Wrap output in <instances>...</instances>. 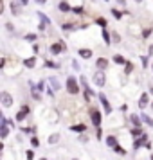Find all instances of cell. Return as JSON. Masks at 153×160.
Here are the masks:
<instances>
[{
    "label": "cell",
    "mask_w": 153,
    "mask_h": 160,
    "mask_svg": "<svg viewBox=\"0 0 153 160\" xmlns=\"http://www.w3.org/2000/svg\"><path fill=\"white\" fill-rule=\"evenodd\" d=\"M63 49H65V43H63V42H58V43H52L51 47H49V51H51V54H52V56H58L59 52L63 51Z\"/></svg>",
    "instance_id": "7"
},
{
    "label": "cell",
    "mask_w": 153,
    "mask_h": 160,
    "mask_svg": "<svg viewBox=\"0 0 153 160\" xmlns=\"http://www.w3.org/2000/svg\"><path fill=\"white\" fill-rule=\"evenodd\" d=\"M20 6H22V4H16V2H11V13H13L15 16H18V15H20Z\"/></svg>",
    "instance_id": "15"
},
{
    "label": "cell",
    "mask_w": 153,
    "mask_h": 160,
    "mask_svg": "<svg viewBox=\"0 0 153 160\" xmlns=\"http://www.w3.org/2000/svg\"><path fill=\"white\" fill-rule=\"evenodd\" d=\"M40 160H49V158H45V157H42V158H40Z\"/></svg>",
    "instance_id": "47"
},
{
    "label": "cell",
    "mask_w": 153,
    "mask_h": 160,
    "mask_svg": "<svg viewBox=\"0 0 153 160\" xmlns=\"http://www.w3.org/2000/svg\"><path fill=\"white\" fill-rule=\"evenodd\" d=\"M97 97H99V101H101V104H103L105 113H106V115H110V113H112V106H110V102H108V99H106V95H105V94H99Z\"/></svg>",
    "instance_id": "6"
},
{
    "label": "cell",
    "mask_w": 153,
    "mask_h": 160,
    "mask_svg": "<svg viewBox=\"0 0 153 160\" xmlns=\"http://www.w3.org/2000/svg\"><path fill=\"white\" fill-rule=\"evenodd\" d=\"M25 40H27V42H34V40H36V34H34V32H29V34H25Z\"/></svg>",
    "instance_id": "33"
},
{
    "label": "cell",
    "mask_w": 153,
    "mask_h": 160,
    "mask_svg": "<svg viewBox=\"0 0 153 160\" xmlns=\"http://www.w3.org/2000/svg\"><path fill=\"white\" fill-rule=\"evenodd\" d=\"M114 151H115V153H119V155H126V149H123V148H121L119 144H117V146H114Z\"/></svg>",
    "instance_id": "28"
},
{
    "label": "cell",
    "mask_w": 153,
    "mask_h": 160,
    "mask_svg": "<svg viewBox=\"0 0 153 160\" xmlns=\"http://www.w3.org/2000/svg\"><path fill=\"white\" fill-rule=\"evenodd\" d=\"M70 130L78 131V133H83V131H87V126L85 124H76V126H70Z\"/></svg>",
    "instance_id": "17"
},
{
    "label": "cell",
    "mask_w": 153,
    "mask_h": 160,
    "mask_svg": "<svg viewBox=\"0 0 153 160\" xmlns=\"http://www.w3.org/2000/svg\"><path fill=\"white\" fill-rule=\"evenodd\" d=\"M130 121L133 122V126H139V128H142V119H139L135 113H131V115H130Z\"/></svg>",
    "instance_id": "14"
},
{
    "label": "cell",
    "mask_w": 153,
    "mask_h": 160,
    "mask_svg": "<svg viewBox=\"0 0 153 160\" xmlns=\"http://www.w3.org/2000/svg\"><path fill=\"white\" fill-rule=\"evenodd\" d=\"M133 72V63L131 61H126V65H124V74H131Z\"/></svg>",
    "instance_id": "24"
},
{
    "label": "cell",
    "mask_w": 153,
    "mask_h": 160,
    "mask_svg": "<svg viewBox=\"0 0 153 160\" xmlns=\"http://www.w3.org/2000/svg\"><path fill=\"white\" fill-rule=\"evenodd\" d=\"M135 2H137V4H140V2H142V0H135Z\"/></svg>",
    "instance_id": "48"
},
{
    "label": "cell",
    "mask_w": 153,
    "mask_h": 160,
    "mask_svg": "<svg viewBox=\"0 0 153 160\" xmlns=\"http://www.w3.org/2000/svg\"><path fill=\"white\" fill-rule=\"evenodd\" d=\"M78 54H79V58H83V59H90L92 58V51H90V49H79Z\"/></svg>",
    "instance_id": "11"
},
{
    "label": "cell",
    "mask_w": 153,
    "mask_h": 160,
    "mask_svg": "<svg viewBox=\"0 0 153 160\" xmlns=\"http://www.w3.org/2000/svg\"><path fill=\"white\" fill-rule=\"evenodd\" d=\"M76 27H74V23H70V22H67V23H63V31H74Z\"/></svg>",
    "instance_id": "31"
},
{
    "label": "cell",
    "mask_w": 153,
    "mask_h": 160,
    "mask_svg": "<svg viewBox=\"0 0 153 160\" xmlns=\"http://www.w3.org/2000/svg\"><path fill=\"white\" fill-rule=\"evenodd\" d=\"M140 61H142V67L146 68V65H148V58H146V56H142V58H140Z\"/></svg>",
    "instance_id": "38"
},
{
    "label": "cell",
    "mask_w": 153,
    "mask_h": 160,
    "mask_svg": "<svg viewBox=\"0 0 153 160\" xmlns=\"http://www.w3.org/2000/svg\"><path fill=\"white\" fill-rule=\"evenodd\" d=\"M25 158L27 160H34V151H33V149H27V151H25Z\"/></svg>",
    "instance_id": "30"
},
{
    "label": "cell",
    "mask_w": 153,
    "mask_h": 160,
    "mask_svg": "<svg viewBox=\"0 0 153 160\" xmlns=\"http://www.w3.org/2000/svg\"><path fill=\"white\" fill-rule=\"evenodd\" d=\"M97 25H101L103 29H105V27H106V18H103V16H99V18H97Z\"/></svg>",
    "instance_id": "32"
},
{
    "label": "cell",
    "mask_w": 153,
    "mask_h": 160,
    "mask_svg": "<svg viewBox=\"0 0 153 160\" xmlns=\"http://www.w3.org/2000/svg\"><path fill=\"white\" fill-rule=\"evenodd\" d=\"M51 85H52V88H54V90H59V88H61V85H59V81L56 79V78H51Z\"/></svg>",
    "instance_id": "25"
},
{
    "label": "cell",
    "mask_w": 153,
    "mask_h": 160,
    "mask_svg": "<svg viewBox=\"0 0 153 160\" xmlns=\"http://www.w3.org/2000/svg\"><path fill=\"white\" fill-rule=\"evenodd\" d=\"M151 68H153V63H151Z\"/></svg>",
    "instance_id": "52"
},
{
    "label": "cell",
    "mask_w": 153,
    "mask_h": 160,
    "mask_svg": "<svg viewBox=\"0 0 153 160\" xmlns=\"http://www.w3.org/2000/svg\"><path fill=\"white\" fill-rule=\"evenodd\" d=\"M146 142H148V135H146V133H142V135H140V137H137V140L133 142V148H135V149H139V148H140L142 144H146Z\"/></svg>",
    "instance_id": "8"
},
{
    "label": "cell",
    "mask_w": 153,
    "mask_h": 160,
    "mask_svg": "<svg viewBox=\"0 0 153 160\" xmlns=\"http://www.w3.org/2000/svg\"><path fill=\"white\" fill-rule=\"evenodd\" d=\"M110 38H112V34H110L108 31H103V40H105V43H106V45L112 43V40H110Z\"/></svg>",
    "instance_id": "22"
},
{
    "label": "cell",
    "mask_w": 153,
    "mask_h": 160,
    "mask_svg": "<svg viewBox=\"0 0 153 160\" xmlns=\"http://www.w3.org/2000/svg\"><path fill=\"white\" fill-rule=\"evenodd\" d=\"M45 65L49 67V68H59V67L56 65V63H52V61H45Z\"/></svg>",
    "instance_id": "35"
},
{
    "label": "cell",
    "mask_w": 153,
    "mask_h": 160,
    "mask_svg": "<svg viewBox=\"0 0 153 160\" xmlns=\"http://www.w3.org/2000/svg\"><path fill=\"white\" fill-rule=\"evenodd\" d=\"M151 110H153V101H151Z\"/></svg>",
    "instance_id": "50"
},
{
    "label": "cell",
    "mask_w": 153,
    "mask_h": 160,
    "mask_svg": "<svg viewBox=\"0 0 153 160\" xmlns=\"http://www.w3.org/2000/svg\"><path fill=\"white\" fill-rule=\"evenodd\" d=\"M112 15L115 16L117 20H121V18H123V13H121V11H119V9H115V8L112 9Z\"/></svg>",
    "instance_id": "27"
},
{
    "label": "cell",
    "mask_w": 153,
    "mask_h": 160,
    "mask_svg": "<svg viewBox=\"0 0 153 160\" xmlns=\"http://www.w3.org/2000/svg\"><path fill=\"white\" fill-rule=\"evenodd\" d=\"M43 88H45V83H43V81H42V83L38 85V90H43Z\"/></svg>",
    "instance_id": "43"
},
{
    "label": "cell",
    "mask_w": 153,
    "mask_h": 160,
    "mask_svg": "<svg viewBox=\"0 0 153 160\" xmlns=\"http://www.w3.org/2000/svg\"><path fill=\"white\" fill-rule=\"evenodd\" d=\"M18 4H22V6H27V4H29V0H18Z\"/></svg>",
    "instance_id": "42"
},
{
    "label": "cell",
    "mask_w": 153,
    "mask_h": 160,
    "mask_svg": "<svg viewBox=\"0 0 153 160\" xmlns=\"http://www.w3.org/2000/svg\"><path fill=\"white\" fill-rule=\"evenodd\" d=\"M148 56H153V45H150V54Z\"/></svg>",
    "instance_id": "44"
},
{
    "label": "cell",
    "mask_w": 153,
    "mask_h": 160,
    "mask_svg": "<svg viewBox=\"0 0 153 160\" xmlns=\"http://www.w3.org/2000/svg\"><path fill=\"white\" fill-rule=\"evenodd\" d=\"M33 97H34L36 101H40V94H38V92H36V90H34V88H33Z\"/></svg>",
    "instance_id": "37"
},
{
    "label": "cell",
    "mask_w": 153,
    "mask_h": 160,
    "mask_svg": "<svg viewBox=\"0 0 153 160\" xmlns=\"http://www.w3.org/2000/svg\"><path fill=\"white\" fill-rule=\"evenodd\" d=\"M29 112H31V108H29V106H27V104H23L22 108H20V112H18V113H16L15 121H16V122H22L23 119H25V117L29 115Z\"/></svg>",
    "instance_id": "5"
},
{
    "label": "cell",
    "mask_w": 153,
    "mask_h": 160,
    "mask_svg": "<svg viewBox=\"0 0 153 160\" xmlns=\"http://www.w3.org/2000/svg\"><path fill=\"white\" fill-rule=\"evenodd\" d=\"M140 119H142V122H146L150 128H153V119H151L150 115H146L144 112H142V117H140Z\"/></svg>",
    "instance_id": "19"
},
{
    "label": "cell",
    "mask_w": 153,
    "mask_h": 160,
    "mask_svg": "<svg viewBox=\"0 0 153 160\" xmlns=\"http://www.w3.org/2000/svg\"><path fill=\"white\" fill-rule=\"evenodd\" d=\"M150 94H151V95H153V87H151V88H150Z\"/></svg>",
    "instance_id": "46"
},
{
    "label": "cell",
    "mask_w": 153,
    "mask_h": 160,
    "mask_svg": "<svg viewBox=\"0 0 153 160\" xmlns=\"http://www.w3.org/2000/svg\"><path fill=\"white\" fill-rule=\"evenodd\" d=\"M72 160H79V158H72Z\"/></svg>",
    "instance_id": "51"
},
{
    "label": "cell",
    "mask_w": 153,
    "mask_h": 160,
    "mask_svg": "<svg viewBox=\"0 0 153 160\" xmlns=\"http://www.w3.org/2000/svg\"><path fill=\"white\" fill-rule=\"evenodd\" d=\"M23 65L27 67V68H34V65H36V58L33 56V58H27V59H23Z\"/></svg>",
    "instance_id": "13"
},
{
    "label": "cell",
    "mask_w": 153,
    "mask_h": 160,
    "mask_svg": "<svg viewBox=\"0 0 153 160\" xmlns=\"http://www.w3.org/2000/svg\"><path fill=\"white\" fill-rule=\"evenodd\" d=\"M94 83L99 88H103L105 85H106V76H105V70H97V72L94 74Z\"/></svg>",
    "instance_id": "4"
},
{
    "label": "cell",
    "mask_w": 153,
    "mask_h": 160,
    "mask_svg": "<svg viewBox=\"0 0 153 160\" xmlns=\"http://www.w3.org/2000/svg\"><path fill=\"white\" fill-rule=\"evenodd\" d=\"M150 158H151V160H153V155H150Z\"/></svg>",
    "instance_id": "49"
},
{
    "label": "cell",
    "mask_w": 153,
    "mask_h": 160,
    "mask_svg": "<svg viewBox=\"0 0 153 160\" xmlns=\"http://www.w3.org/2000/svg\"><path fill=\"white\" fill-rule=\"evenodd\" d=\"M0 101H2V106H4V108H9V106L13 104V95L9 94L8 90H2V92H0Z\"/></svg>",
    "instance_id": "3"
},
{
    "label": "cell",
    "mask_w": 153,
    "mask_h": 160,
    "mask_svg": "<svg viewBox=\"0 0 153 160\" xmlns=\"http://www.w3.org/2000/svg\"><path fill=\"white\" fill-rule=\"evenodd\" d=\"M95 67H97L99 70L108 68V59H106V58H97V59H95Z\"/></svg>",
    "instance_id": "9"
},
{
    "label": "cell",
    "mask_w": 153,
    "mask_h": 160,
    "mask_svg": "<svg viewBox=\"0 0 153 160\" xmlns=\"http://www.w3.org/2000/svg\"><path fill=\"white\" fill-rule=\"evenodd\" d=\"M72 13H76V15H81V13H83V8H72Z\"/></svg>",
    "instance_id": "36"
},
{
    "label": "cell",
    "mask_w": 153,
    "mask_h": 160,
    "mask_svg": "<svg viewBox=\"0 0 153 160\" xmlns=\"http://www.w3.org/2000/svg\"><path fill=\"white\" fill-rule=\"evenodd\" d=\"M6 27H8V31H9V32H13V25H11V23H6Z\"/></svg>",
    "instance_id": "41"
},
{
    "label": "cell",
    "mask_w": 153,
    "mask_h": 160,
    "mask_svg": "<svg viewBox=\"0 0 153 160\" xmlns=\"http://www.w3.org/2000/svg\"><path fill=\"white\" fill-rule=\"evenodd\" d=\"M101 137H103V130H101V128H97V138L101 140Z\"/></svg>",
    "instance_id": "40"
},
{
    "label": "cell",
    "mask_w": 153,
    "mask_h": 160,
    "mask_svg": "<svg viewBox=\"0 0 153 160\" xmlns=\"http://www.w3.org/2000/svg\"><path fill=\"white\" fill-rule=\"evenodd\" d=\"M148 104H150V95H148V94H142V95H140V99H139V108L144 110Z\"/></svg>",
    "instance_id": "10"
},
{
    "label": "cell",
    "mask_w": 153,
    "mask_h": 160,
    "mask_svg": "<svg viewBox=\"0 0 153 160\" xmlns=\"http://www.w3.org/2000/svg\"><path fill=\"white\" fill-rule=\"evenodd\" d=\"M106 144H108L110 148L117 146V144H119V142H117V137H114V135H108V137H106Z\"/></svg>",
    "instance_id": "16"
},
{
    "label": "cell",
    "mask_w": 153,
    "mask_h": 160,
    "mask_svg": "<svg viewBox=\"0 0 153 160\" xmlns=\"http://www.w3.org/2000/svg\"><path fill=\"white\" fill-rule=\"evenodd\" d=\"M130 133H131V137H140V135H142L144 131H142V128H139V126H135V128H133V130H131Z\"/></svg>",
    "instance_id": "20"
},
{
    "label": "cell",
    "mask_w": 153,
    "mask_h": 160,
    "mask_svg": "<svg viewBox=\"0 0 153 160\" xmlns=\"http://www.w3.org/2000/svg\"><path fill=\"white\" fill-rule=\"evenodd\" d=\"M38 4H45V2H47V0H36Z\"/></svg>",
    "instance_id": "45"
},
{
    "label": "cell",
    "mask_w": 153,
    "mask_h": 160,
    "mask_svg": "<svg viewBox=\"0 0 153 160\" xmlns=\"http://www.w3.org/2000/svg\"><path fill=\"white\" fill-rule=\"evenodd\" d=\"M65 88H67V92H69V94H72V95L79 94V83H78V81L74 79L72 76H69V78H67Z\"/></svg>",
    "instance_id": "1"
},
{
    "label": "cell",
    "mask_w": 153,
    "mask_h": 160,
    "mask_svg": "<svg viewBox=\"0 0 153 160\" xmlns=\"http://www.w3.org/2000/svg\"><path fill=\"white\" fill-rule=\"evenodd\" d=\"M8 133H9L8 121H4V124H2V131H0V137H2V138H6V137H8Z\"/></svg>",
    "instance_id": "18"
},
{
    "label": "cell",
    "mask_w": 153,
    "mask_h": 160,
    "mask_svg": "<svg viewBox=\"0 0 153 160\" xmlns=\"http://www.w3.org/2000/svg\"><path fill=\"white\" fill-rule=\"evenodd\" d=\"M47 142H49V144H56V142H59V133H52Z\"/></svg>",
    "instance_id": "21"
},
{
    "label": "cell",
    "mask_w": 153,
    "mask_h": 160,
    "mask_svg": "<svg viewBox=\"0 0 153 160\" xmlns=\"http://www.w3.org/2000/svg\"><path fill=\"white\" fill-rule=\"evenodd\" d=\"M31 146H33V148H38V146H40V138L38 137H31Z\"/></svg>",
    "instance_id": "29"
},
{
    "label": "cell",
    "mask_w": 153,
    "mask_h": 160,
    "mask_svg": "<svg viewBox=\"0 0 153 160\" xmlns=\"http://www.w3.org/2000/svg\"><path fill=\"white\" fill-rule=\"evenodd\" d=\"M58 8H59V11H61V13H72V8H70L67 2H59Z\"/></svg>",
    "instance_id": "12"
},
{
    "label": "cell",
    "mask_w": 153,
    "mask_h": 160,
    "mask_svg": "<svg viewBox=\"0 0 153 160\" xmlns=\"http://www.w3.org/2000/svg\"><path fill=\"white\" fill-rule=\"evenodd\" d=\"M114 61H115L117 65H126V59L121 56V54H117V56H114Z\"/></svg>",
    "instance_id": "23"
},
{
    "label": "cell",
    "mask_w": 153,
    "mask_h": 160,
    "mask_svg": "<svg viewBox=\"0 0 153 160\" xmlns=\"http://www.w3.org/2000/svg\"><path fill=\"white\" fill-rule=\"evenodd\" d=\"M151 27H148V29H144V31H142V38H148V36H150V34H151Z\"/></svg>",
    "instance_id": "34"
},
{
    "label": "cell",
    "mask_w": 153,
    "mask_h": 160,
    "mask_svg": "<svg viewBox=\"0 0 153 160\" xmlns=\"http://www.w3.org/2000/svg\"><path fill=\"white\" fill-rule=\"evenodd\" d=\"M112 42L114 43H121V34L119 32H112Z\"/></svg>",
    "instance_id": "26"
},
{
    "label": "cell",
    "mask_w": 153,
    "mask_h": 160,
    "mask_svg": "<svg viewBox=\"0 0 153 160\" xmlns=\"http://www.w3.org/2000/svg\"><path fill=\"white\" fill-rule=\"evenodd\" d=\"M87 140H88L87 135H79V142H87Z\"/></svg>",
    "instance_id": "39"
},
{
    "label": "cell",
    "mask_w": 153,
    "mask_h": 160,
    "mask_svg": "<svg viewBox=\"0 0 153 160\" xmlns=\"http://www.w3.org/2000/svg\"><path fill=\"white\" fill-rule=\"evenodd\" d=\"M90 119H92V124H94L95 128H101V121H103V117H101V112L97 108H90Z\"/></svg>",
    "instance_id": "2"
}]
</instances>
